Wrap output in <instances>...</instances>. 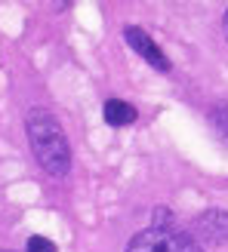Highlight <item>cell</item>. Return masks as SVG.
Returning <instances> with one entry per match:
<instances>
[{
    "label": "cell",
    "mask_w": 228,
    "mask_h": 252,
    "mask_svg": "<svg viewBox=\"0 0 228 252\" xmlns=\"http://www.w3.org/2000/svg\"><path fill=\"white\" fill-rule=\"evenodd\" d=\"M188 234L204 246H225L228 243V212L225 209H207L204 216L191 219Z\"/></svg>",
    "instance_id": "3"
},
{
    "label": "cell",
    "mask_w": 228,
    "mask_h": 252,
    "mask_svg": "<svg viewBox=\"0 0 228 252\" xmlns=\"http://www.w3.org/2000/svg\"><path fill=\"white\" fill-rule=\"evenodd\" d=\"M25 132H28V145L34 160L40 163V169L62 179L71 169V145L65 138L62 123L43 108H31L25 117Z\"/></svg>",
    "instance_id": "1"
},
{
    "label": "cell",
    "mask_w": 228,
    "mask_h": 252,
    "mask_svg": "<svg viewBox=\"0 0 228 252\" xmlns=\"http://www.w3.org/2000/svg\"><path fill=\"white\" fill-rule=\"evenodd\" d=\"M123 40H126V46H130V49H136V53L142 56L151 68L170 71V59H167V53H163V49L154 43V37H148L145 28H139V25H126V28H123Z\"/></svg>",
    "instance_id": "4"
},
{
    "label": "cell",
    "mask_w": 228,
    "mask_h": 252,
    "mask_svg": "<svg viewBox=\"0 0 228 252\" xmlns=\"http://www.w3.org/2000/svg\"><path fill=\"white\" fill-rule=\"evenodd\" d=\"M222 31H225V37H228V9H225V16H222Z\"/></svg>",
    "instance_id": "8"
},
{
    "label": "cell",
    "mask_w": 228,
    "mask_h": 252,
    "mask_svg": "<svg viewBox=\"0 0 228 252\" xmlns=\"http://www.w3.org/2000/svg\"><path fill=\"white\" fill-rule=\"evenodd\" d=\"M0 252H9V249H0Z\"/></svg>",
    "instance_id": "9"
},
{
    "label": "cell",
    "mask_w": 228,
    "mask_h": 252,
    "mask_svg": "<svg viewBox=\"0 0 228 252\" xmlns=\"http://www.w3.org/2000/svg\"><path fill=\"white\" fill-rule=\"evenodd\" d=\"M123 252H204L191 234L179 231L176 224H167V228H145L139 231L130 243H126Z\"/></svg>",
    "instance_id": "2"
},
{
    "label": "cell",
    "mask_w": 228,
    "mask_h": 252,
    "mask_svg": "<svg viewBox=\"0 0 228 252\" xmlns=\"http://www.w3.org/2000/svg\"><path fill=\"white\" fill-rule=\"evenodd\" d=\"M210 123L216 126V132L228 142V102H216L210 108Z\"/></svg>",
    "instance_id": "6"
},
{
    "label": "cell",
    "mask_w": 228,
    "mask_h": 252,
    "mask_svg": "<svg viewBox=\"0 0 228 252\" xmlns=\"http://www.w3.org/2000/svg\"><path fill=\"white\" fill-rule=\"evenodd\" d=\"M25 252H59V249H56L53 240H46V237L34 234V237H28V243H25Z\"/></svg>",
    "instance_id": "7"
},
{
    "label": "cell",
    "mask_w": 228,
    "mask_h": 252,
    "mask_svg": "<svg viewBox=\"0 0 228 252\" xmlns=\"http://www.w3.org/2000/svg\"><path fill=\"white\" fill-rule=\"evenodd\" d=\"M102 117L108 126H130L136 120V108L123 98H108L105 108H102Z\"/></svg>",
    "instance_id": "5"
}]
</instances>
